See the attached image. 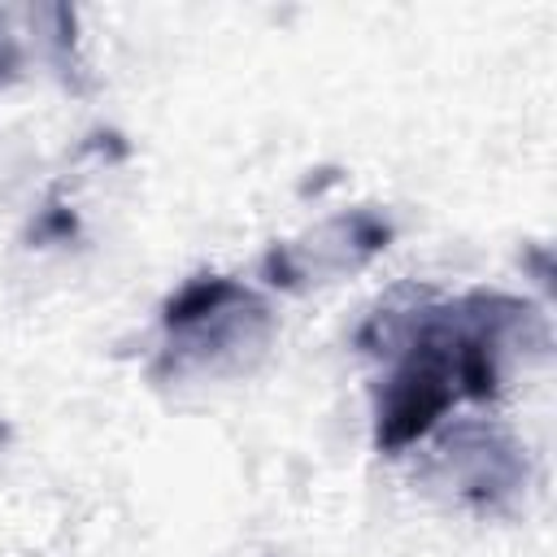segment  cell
<instances>
[{
    "label": "cell",
    "instance_id": "cell-2",
    "mask_svg": "<svg viewBox=\"0 0 557 557\" xmlns=\"http://www.w3.org/2000/svg\"><path fill=\"white\" fill-rule=\"evenodd\" d=\"M161 331L170 339V361L218 357L226 348L265 344L270 309L226 274H196L161 305Z\"/></svg>",
    "mask_w": 557,
    "mask_h": 557
},
{
    "label": "cell",
    "instance_id": "cell-5",
    "mask_svg": "<svg viewBox=\"0 0 557 557\" xmlns=\"http://www.w3.org/2000/svg\"><path fill=\"white\" fill-rule=\"evenodd\" d=\"M13 70H17V48L9 35H0V87L13 78Z\"/></svg>",
    "mask_w": 557,
    "mask_h": 557
},
{
    "label": "cell",
    "instance_id": "cell-4",
    "mask_svg": "<svg viewBox=\"0 0 557 557\" xmlns=\"http://www.w3.org/2000/svg\"><path fill=\"white\" fill-rule=\"evenodd\" d=\"M74 235V213L70 209H44L39 213V226H35V239H70Z\"/></svg>",
    "mask_w": 557,
    "mask_h": 557
},
{
    "label": "cell",
    "instance_id": "cell-1",
    "mask_svg": "<svg viewBox=\"0 0 557 557\" xmlns=\"http://www.w3.org/2000/svg\"><path fill=\"white\" fill-rule=\"evenodd\" d=\"M540 335V313L505 292H396L383 300L357 344L387 357V374L374 387V448L405 453L426 440L444 413L461 400H496L505 383V357L527 335Z\"/></svg>",
    "mask_w": 557,
    "mask_h": 557
},
{
    "label": "cell",
    "instance_id": "cell-3",
    "mask_svg": "<svg viewBox=\"0 0 557 557\" xmlns=\"http://www.w3.org/2000/svg\"><path fill=\"white\" fill-rule=\"evenodd\" d=\"M309 239L313 244H274L261 261V274L283 292H300L318 274L357 270L392 244V222L379 218L374 209H352V213L318 226Z\"/></svg>",
    "mask_w": 557,
    "mask_h": 557
}]
</instances>
